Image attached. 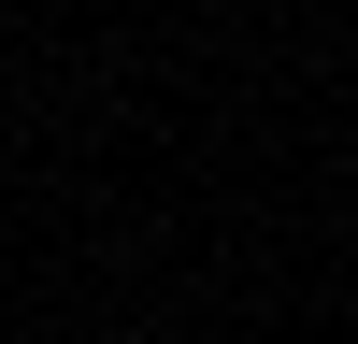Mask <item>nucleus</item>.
Instances as JSON below:
<instances>
[]
</instances>
